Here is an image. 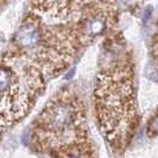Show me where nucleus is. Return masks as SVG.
Listing matches in <instances>:
<instances>
[{"label":"nucleus","instance_id":"1","mask_svg":"<svg viewBox=\"0 0 158 158\" xmlns=\"http://www.w3.org/2000/svg\"><path fill=\"white\" fill-rule=\"evenodd\" d=\"M95 110L103 135L115 149L131 139L137 124L133 68L128 52L119 43L112 44L106 63L98 73Z\"/></svg>","mask_w":158,"mask_h":158},{"label":"nucleus","instance_id":"2","mask_svg":"<svg viewBox=\"0 0 158 158\" xmlns=\"http://www.w3.org/2000/svg\"><path fill=\"white\" fill-rule=\"evenodd\" d=\"M31 140L36 150L55 158L87 142L85 110L79 98L64 90L51 99L33 124Z\"/></svg>","mask_w":158,"mask_h":158},{"label":"nucleus","instance_id":"3","mask_svg":"<svg viewBox=\"0 0 158 158\" xmlns=\"http://www.w3.org/2000/svg\"><path fill=\"white\" fill-rule=\"evenodd\" d=\"M47 75L30 56L18 50L0 60V128L26 115L45 87Z\"/></svg>","mask_w":158,"mask_h":158},{"label":"nucleus","instance_id":"4","mask_svg":"<svg viewBox=\"0 0 158 158\" xmlns=\"http://www.w3.org/2000/svg\"><path fill=\"white\" fill-rule=\"evenodd\" d=\"M87 0H32L35 13H44L52 19H75Z\"/></svg>","mask_w":158,"mask_h":158},{"label":"nucleus","instance_id":"5","mask_svg":"<svg viewBox=\"0 0 158 158\" xmlns=\"http://www.w3.org/2000/svg\"><path fill=\"white\" fill-rule=\"evenodd\" d=\"M44 35V25L38 15L29 16L18 29L15 37V49L22 52H32L40 47Z\"/></svg>","mask_w":158,"mask_h":158},{"label":"nucleus","instance_id":"6","mask_svg":"<svg viewBox=\"0 0 158 158\" xmlns=\"http://www.w3.org/2000/svg\"><path fill=\"white\" fill-rule=\"evenodd\" d=\"M57 158H95V156L92 144L87 140L64 151Z\"/></svg>","mask_w":158,"mask_h":158}]
</instances>
